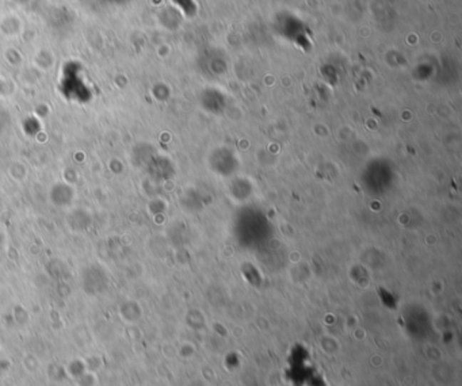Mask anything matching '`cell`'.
Segmentation results:
<instances>
[{
    "instance_id": "cell-1",
    "label": "cell",
    "mask_w": 462,
    "mask_h": 386,
    "mask_svg": "<svg viewBox=\"0 0 462 386\" xmlns=\"http://www.w3.org/2000/svg\"><path fill=\"white\" fill-rule=\"evenodd\" d=\"M0 240H1V236H0Z\"/></svg>"
}]
</instances>
